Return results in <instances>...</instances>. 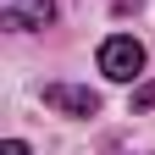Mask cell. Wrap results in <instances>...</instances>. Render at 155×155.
<instances>
[{
	"mask_svg": "<svg viewBox=\"0 0 155 155\" xmlns=\"http://www.w3.org/2000/svg\"><path fill=\"white\" fill-rule=\"evenodd\" d=\"M100 72L111 78V83H133V78L144 72V45L133 33H111L100 45Z\"/></svg>",
	"mask_w": 155,
	"mask_h": 155,
	"instance_id": "6da1fadb",
	"label": "cell"
},
{
	"mask_svg": "<svg viewBox=\"0 0 155 155\" xmlns=\"http://www.w3.org/2000/svg\"><path fill=\"white\" fill-rule=\"evenodd\" d=\"M0 22L11 33H33L55 22V0H0Z\"/></svg>",
	"mask_w": 155,
	"mask_h": 155,
	"instance_id": "7a4b0ae2",
	"label": "cell"
},
{
	"mask_svg": "<svg viewBox=\"0 0 155 155\" xmlns=\"http://www.w3.org/2000/svg\"><path fill=\"white\" fill-rule=\"evenodd\" d=\"M45 105L61 111V116H94L100 111V94L83 89V83H45Z\"/></svg>",
	"mask_w": 155,
	"mask_h": 155,
	"instance_id": "3957f363",
	"label": "cell"
},
{
	"mask_svg": "<svg viewBox=\"0 0 155 155\" xmlns=\"http://www.w3.org/2000/svg\"><path fill=\"white\" fill-rule=\"evenodd\" d=\"M139 111H155V83H144L139 94H133V116H139Z\"/></svg>",
	"mask_w": 155,
	"mask_h": 155,
	"instance_id": "277c9868",
	"label": "cell"
},
{
	"mask_svg": "<svg viewBox=\"0 0 155 155\" xmlns=\"http://www.w3.org/2000/svg\"><path fill=\"white\" fill-rule=\"evenodd\" d=\"M0 155H28V144H22V139H6V150H0Z\"/></svg>",
	"mask_w": 155,
	"mask_h": 155,
	"instance_id": "5b68a950",
	"label": "cell"
},
{
	"mask_svg": "<svg viewBox=\"0 0 155 155\" xmlns=\"http://www.w3.org/2000/svg\"><path fill=\"white\" fill-rule=\"evenodd\" d=\"M144 0H116V17H127V11H139Z\"/></svg>",
	"mask_w": 155,
	"mask_h": 155,
	"instance_id": "8992f818",
	"label": "cell"
}]
</instances>
